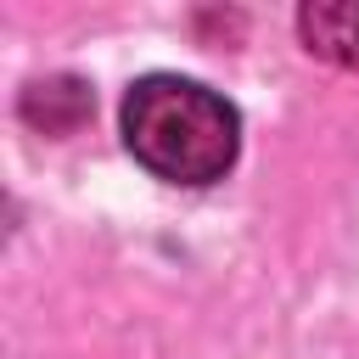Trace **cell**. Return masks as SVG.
<instances>
[{
    "label": "cell",
    "mask_w": 359,
    "mask_h": 359,
    "mask_svg": "<svg viewBox=\"0 0 359 359\" xmlns=\"http://www.w3.org/2000/svg\"><path fill=\"white\" fill-rule=\"evenodd\" d=\"M297 34L320 62L359 67V0H314L297 11Z\"/></svg>",
    "instance_id": "7a4b0ae2"
},
{
    "label": "cell",
    "mask_w": 359,
    "mask_h": 359,
    "mask_svg": "<svg viewBox=\"0 0 359 359\" xmlns=\"http://www.w3.org/2000/svg\"><path fill=\"white\" fill-rule=\"evenodd\" d=\"M123 140L140 168L174 185H213L236 163L241 118L236 107L180 73H146L123 95Z\"/></svg>",
    "instance_id": "6da1fadb"
},
{
    "label": "cell",
    "mask_w": 359,
    "mask_h": 359,
    "mask_svg": "<svg viewBox=\"0 0 359 359\" xmlns=\"http://www.w3.org/2000/svg\"><path fill=\"white\" fill-rule=\"evenodd\" d=\"M90 107H95V95H90V84H79V79H39V84H28V95H22V118L34 123V129H45V135H67V129H79L84 118H90Z\"/></svg>",
    "instance_id": "3957f363"
}]
</instances>
